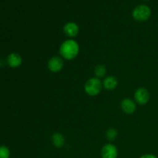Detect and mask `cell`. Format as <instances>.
<instances>
[{"label":"cell","mask_w":158,"mask_h":158,"mask_svg":"<svg viewBox=\"0 0 158 158\" xmlns=\"http://www.w3.org/2000/svg\"><path fill=\"white\" fill-rule=\"evenodd\" d=\"M59 52L62 58L64 60H74L80 52V46L76 40L69 39L62 43Z\"/></svg>","instance_id":"obj_1"},{"label":"cell","mask_w":158,"mask_h":158,"mask_svg":"<svg viewBox=\"0 0 158 158\" xmlns=\"http://www.w3.org/2000/svg\"><path fill=\"white\" fill-rule=\"evenodd\" d=\"M103 89V82L97 77H92L87 80L84 85V90L90 97H95L100 94Z\"/></svg>","instance_id":"obj_2"},{"label":"cell","mask_w":158,"mask_h":158,"mask_svg":"<svg viewBox=\"0 0 158 158\" xmlns=\"http://www.w3.org/2000/svg\"><path fill=\"white\" fill-rule=\"evenodd\" d=\"M133 18L138 22H144L150 19L151 10L146 5H139L134 9L132 12Z\"/></svg>","instance_id":"obj_3"},{"label":"cell","mask_w":158,"mask_h":158,"mask_svg":"<svg viewBox=\"0 0 158 158\" xmlns=\"http://www.w3.org/2000/svg\"><path fill=\"white\" fill-rule=\"evenodd\" d=\"M150 97L149 91L144 87L138 88L134 93V100L139 105H146L149 102Z\"/></svg>","instance_id":"obj_4"},{"label":"cell","mask_w":158,"mask_h":158,"mask_svg":"<svg viewBox=\"0 0 158 158\" xmlns=\"http://www.w3.org/2000/svg\"><path fill=\"white\" fill-rule=\"evenodd\" d=\"M64 66L63 59L61 56H52L49 59L47 63V67L52 73H58L63 69Z\"/></svg>","instance_id":"obj_5"},{"label":"cell","mask_w":158,"mask_h":158,"mask_svg":"<svg viewBox=\"0 0 158 158\" xmlns=\"http://www.w3.org/2000/svg\"><path fill=\"white\" fill-rule=\"evenodd\" d=\"M100 154L102 158H117L118 150L113 143H106L102 148Z\"/></svg>","instance_id":"obj_6"},{"label":"cell","mask_w":158,"mask_h":158,"mask_svg":"<svg viewBox=\"0 0 158 158\" xmlns=\"http://www.w3.org/2000/svg\"><path fill=\"white\" fill-rule=\"evenodd\" d=\"M120 108L127 114H134L137 109L136 102L130 98H125L120 103Z\"/></svg>","instance_id":"obj_7"},{"label":"cell","mask_w":158,"mask_h":158,"mask_svg":"<svg viewBox=\"0 0 158 158\" xmlns=\"http://www.w3.org/2000/svg\"><path fill=\"white\" fill-rule=\"evenodd\" d=\"M80 28L77 23L73 22H69L63 26V32L69 38H74L78 35Z\"/></svg>","instance_id":"obj_8"},{"label":"cell","mask_w":158,"mask_h":158,"mask_svg":"<svg viewBox=\"0 0 158 158\" xmlns=\"http://www.w3.org/2000/svg\"><path fill=\"white\" fill-rule=\"evenodd\" d=\"M23 59L19 54L16 52H12L7 57V63L11 68H17L21 66Z\"/></svg>","instance_id":"obj_9"},{"label":"cell","mask_w":158,"mask_h":158,"mask_svg":"<svg viewBox=\"0 0 158 158\" xmlns=\"http://www.w3.org/2000/svg\"><path fill=\"white\" fill-rule=\"evenodd\" d=\"M117 85H118L117 79L113 76L106 77L103 81V87H104L107 90H113L117 87Z\"/></svg>","instance_id":"obj_10"},{"label":"cell","mask_w":158,"mask_h":158,"mask_svg":"<svg viewBox=\"0 0 158 158\" xmlns=\"http://www.w3.org/2000/svg\"><path fill=\"white\" fill-rule=\"evenodd\" d=\"M52 143L56 148H63L65 143V138L60 133H55L52 136Z\"/></svg>","instance_id":"obj_11"},{"label":"cell","mask_w":158,"mask_h":158,"mask_svg":"<svg viewBox=\"0 0 158 158\" xmlns=\"http://www.w3.org/2000/svg\"><path fill=\"white\" fill-rule=\"evenodd\" d=\"M94 74H95V77H97V78L100 79L104 77L106 74V66L102 64L97 65L94 68Z\"/></svg>","instance_id":"obj_12"},{"label":"cell","mask_w":158,"mask_h":158,"mask_svg":"<svg viewBox=\"0 0 158 158\" xmlns=\"http://www.w3.org/2000/svg\"><path fill=\"white\" fill-rule=\"evenodd\" d=\"M117 134H118V133H117V131L115 128H109L106 132V137L108 140L113 141V140L117 138Z\"/></svg>","instance_id":"obj_13"},{"label":"cell","mask_w":158,"mask_h":158,"mask_svg":"<svg viewBox=\"0 0 158 158\" xmlns=\"http://www.w3.org/2000/svg\"><path fill=\"white\" fill-rule=\"evenodd\" d=\"M10 157V151L6 146L2 145L0 146V158H9Z\"/></svg>","instance_id":"obj_14"},{"label":"cell","mask_w":158,"mask_h":158,"mask_svg":"<svg viewBox=\"0 0 158 158\" xmlns=\"http://www.w3.org/2000/svg\"><path fill=\"white\" fill-rule=\"evenodd\" d=\"M140 158H157V156H155L154 154H146L142 155Z\"/></svg>","instance_id":"obj_15"},{"label":"cell","mask_w":158,"mask_h":158,"mask_svg":"<svg viewBox=\"0 0 158 158\" xmlns=\"http://www.w3.org/2000/svg\"><path fill=\"white\" fill-rule=\"evenodd\" d=\"M144 1H148V0H144Z\"/></svg>","instance_id":"obj_16"}]
</instances>
